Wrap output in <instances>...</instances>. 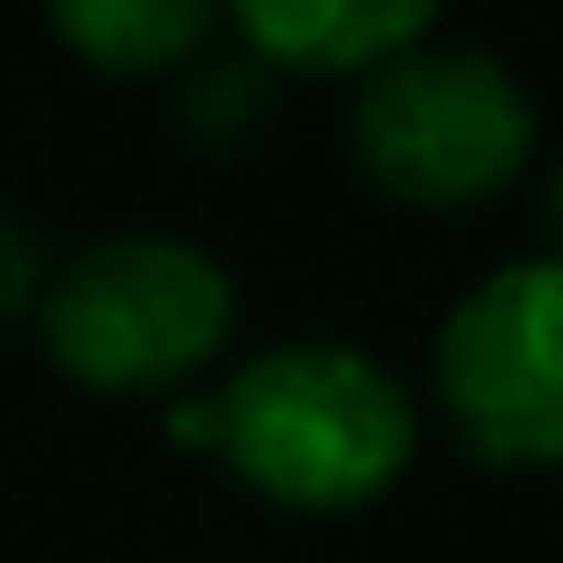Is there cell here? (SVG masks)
<instances>
[{
  "label": "cell",
  "instance_id": "1",
  "mask_svg": "<svg viewBox=\"0 0 563 563\" xmlns=\"http://www.w3.org/2000/svg\"><path fill=\"white\" fill-rule=\"evenodd\" d=\"M209 448L232 463V478L301 517L378 501L417 448V417L394 371L340 340L263 347L209 394Z\"/></svg>",
  "mask_w": 563,
  "mask_h": 563
},
{
  "label": "cell",
  "instance_id": "2",
  "mask_svg": "<svg viewBox=\"0 0 563 563\" xmlns=\"http://www.w3.org/2000/svg\"><path fill=\"white\" fill-rule=\"evenodd\" d=\"M40 347L86 394H163L232 340V278L163 232H124L63 263L40 294Z\"/></svg>",
  "mask_w": 563,
  "mask_h": 563
},
{
  "label": "cell",
  "instance_id": "3",
  "mask_svg": "<svg viewBox=\"0 0 563 563\" xmlns=\"http://www.w3.org/2000/svg\"><path fill=\"white\" fill-rule=\"evenodd\" d=\"M532 155L525 86L478 47H409L371 70L355 101V163L378 194L417 209L494 201Z\"/></svg>",
  "mask_w": 563,
  "mask_h": 563
},
{
  "label": "cell",
  "instance_id": "4",
  "mask_svg": "<svg viewBox=\"0 0 563 563\" xmlns=\"http://www.w3.org/2000/svg\"><path fill=\"white\" fill-rule=\"evenodd\" d=\"M432 386L455 440L494 471L563 463V263H501L478 278L432 347Z\"/></svg>",
  "mask_w": 563,
  "mask_h": 563
},
{
  "label": "cell",
  "instance_id": "5",
  "mask_svg": "<svg viewBox=\"0 0 563 563\" xmlns=\"http://www.w3.org/2000/svg\"><path fill=\"white\" fill-rule=\"evenodd\" d=\"M247 55L301 78H347L378 70L409 47H424L440 0H224Z\"/></svg>",
  "mask_w": 563,
  "mask_h": 563
},
{
  "label": "cell",
  "instance_id": "6",
  "mask_svg": "<svg viewBox=\"0 0 563 563\" xmlns=\"http://www.w3.org/2000/svg\"><path fill=\"white\" fill-rule=\"evenodd\" d=\"M217 16L224 0H47L55 40L109 78H155L201 63Z\"/></svg>",
  "mask_w": 563,
  "mask_h": 563
},
{
  "label": "cell",
  "instance_id": "7",
  "mask_svg": "<svg viewBox=\"0 0 563 563\" xmlns=\"http://www.w3.org/2000/svg\"><path fill=\"white\" fill-rule=\"evenodd\" d=\"M263 109H271V93H263V63L247 55H209L194 78H186V93H178V124H186V140L194 147H232V140H247L255 124H263Z\"/></svg>",
  "mask_w": 563,
  "mask_h": 563
},
{
  "label": "cell",
  "instance_id": "8",
  "mask_svg": "<svg viewBox=\"0 0 563 563\" xmlns=\"http://www.w3.org/2000/svg\"><path fill=\"white\" fill-rule=\"evenodd\" d=\"M40 294H47V255H40V240H32L9 209H0V324H9V317H32Z\"/></svg>",
  "mask_w": 563,
  "mask_h": 563
},
{
  "label": "cell",
  "instance_id": "9",
  "mask_svg": "<svg viewBox=\"0 0 563 563\" xmlns=\"http://www.w3.org/2000/svg\"><path fill=\"white\" fill-rule=\"evenodd\" d=\"M170 440H178V448H209V440H217L209 401H178V409H170Z\"/></svg>",
  "mask_w": 563,
  "mask_h": 563
},
{
  "label": "cell",
  "instance_id": "10",
  "mask_svg": "<svg viewBox=\"0 0 563 563\" xmlns=\"http://www.w3.org/2000/svg\"><path fill=\"white\" fill-rule=\"evenodd\" d=\"M548 224H555V263H563V170H555V186H548Z\"/></svg>",
  "mask_w": 563,
  "mask_h": 563
}]
</instances>
